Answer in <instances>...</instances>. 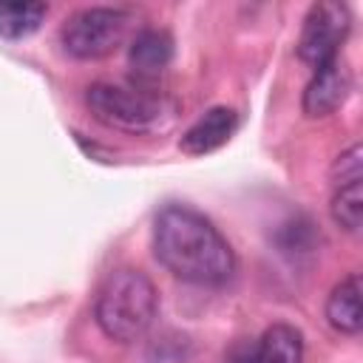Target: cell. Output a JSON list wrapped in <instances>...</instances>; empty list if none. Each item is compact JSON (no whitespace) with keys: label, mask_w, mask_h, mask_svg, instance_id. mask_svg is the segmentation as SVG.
Here are the masks:
<instances>
[{"label":"cell","mask_w":363,"mask_h":363,"mask_svg":"<svg viewBox=\"0 0 363 363\" xmlns=\"http://www.w3.org/2000/svg\"><path fill=\"white\" fill-rule=\"evenodd\" d=\"M349 88H352V74L340 60L318 68L312 74L309 85L303 88V113L306 116H329L332 111H337L343 105V99L349 96Z\"/></svg>","instance_id":"cell-6"},{"label":"cell","mask_w":363,"mask_h":363,"mask_svg":"<svg viewBox=\"0 0 363 363\" xmlns=\"http://www.w3.org/2000/svg\"><path fill=\"white\" fill-rule=\"evenodd\" d=\"M45 14H48L45 3H0V37L23 40L40 28Z\"/></svg>","instance_id":"cell-11"},{"label":"cell","mask_w":363,"mask_h":363,"mask_svg":"<svg viewBox=\"0 0 363 363\" xmlns=\"http://www.w3.org/2000/svg\"><path fill=\"white\" fill-rule=\"evenodd\" d=\"M332 218L346 233H357L363 224V182L340 184L332 196Z\"/></svg>","instance_id":"cell-12"},{"label":"cell","mask_w":363,"mask_h":363,"mask_svg":"<svg viewBox=\"0 0 363 363\" xmlns=\"http://www.w3.org/2000/svg\"><path fill=\"white\" fill-rule=\"evenodd\" d=\"M349 28H352V14L343 3L335 0L315 3L303 17V28L298 37V57L312 71L340 60L337 54L349 37Z\"/></svg>","instance_id":"cell-5"},{"label":"cell","mask_w":363,"mask_h":363,"mask_svg":"<svg viewBox=\"0 0 363 363\" xmlns=\"http://www.w3.org/2000/svg\"><path fill=\"white\" fill-rule=\"evenodd\" d=\"M244 363H303V340L301 332L289 323L269 326L258 343L250 349Z\"/></svg>","instance_id":"cell-9"},{"label":"cell","mask_w":363,"mask_h":363,"mask_svg":"<svg viewBox=\"0 0 363 363\" xmlns=\"http://www.w3.org/2000/svg\"><path fill=\"white\" fill-rule=\"evenodd\" d=\"M238 125V116L233 108H224V105H216L210 108L204 116H199L179 139V147L187 153V156H204L216 147H221L233 130Z\"/></svg>","instance_id":"cell-7"},{"label":"cell","mask_w":363,"mask_h":363,"mask_svg":"<svg viewBox=\"0 0 363 363\" xmlns=\"http://www.w3.org/2000/svg\"><path fill=\"white\" fill-rule=\"evenodd\" d=\"M326 320L332 329H337L343 335L360 332L363 309H360V275L357 272H352L332 289V295L326 301Z\"/></svg>","instance_id":"cell-10"},{"label":"cell","mask_w":363,"mask_h":363,"mask_svg":"<svg viewBox=\"0 0 363 363\" xmlns=\"http://www.w3.org/2000/svg\"><path fill=\"white\" fill-rule=\"evenodd\" d=\"M153 252L159 264L187 284L218 286L235 272V252L227 238L187 204H167L153 221Z\"/></svg>","instance_id":"cell-1"},{"label":"cell","mask_w":363,"mask_h":363,"mask_svg":"<svg viewBox=\"0 0 363 363\" xmlns=\"http://www.w3.org/2000/svg\"><path fill=\"white\" fill-rule=\"evenodd\" d=\"M173 57V40L167 31L162 28H145L133 37L130 43V51H128V60H130V68L139 79H153L159 77L167 62Z\"/></svg>","instance_id":"cell-8"},{"label":"cell","mask_w":363,"mask_h":363,"mask_svg":"<svg viewBox=\"0 0 363 363\" xmlns=\"http://www.w3.org/2000/svg\"><path fill=\"white\" fill-rule=\"evenodd\" d=\"M130 20L133 17L125 9L91 6V9H79L77 14H71L62 23L60 37H62V45L71 57H77V60H102L125 43Z\"/></svg>","instance_id":"cell-4"},{"label":"cell","mask_w":363,"mask_h":363,"mask_svg":"<svg viewBox=\"0 0 363 363\" xmlns=\"http://www.w3.org/2000/svg\"><path fill=\"white\" fill-rule=\"evenodd\" d=\"M156 306L159 295L153 281L142 269L122 267L102 281L96 292L94 318L105 337L116 343H133L150 329Z\"/></svg>","instance_id":"cell-2"},{"label":"cell","mask_w":363,"mask_h":363,"mask_svg":"<svg viewBox=\"0 0 363 363\" xmlns=\"http://www.w3.org/2000/svg\"><path fill=\"white\" fill-rule=\"evenodd\" d=\"M85 102L102 125L128 130V133L153 130L164 116V111H170V105L156 94H147L142 88L111 85V82L91 85L85 94Z\"/></svg>","instance_id":"cell-3"},{"label":"cell","mask_w":363,"mask_h":363,"mask_svg":"<svg viewBox=\"0 0 363 363\" xmlns=\"http://www.w3.org/2000/svg\"><path fill=\"white\" fill-rule=\"evenodd\" d=\"M332 179H335V187L363 182V147L360 145H352L346 153L337 156V162L332 164Z\"/></svg>","instance_id":"cell-13"}]
</instances>
